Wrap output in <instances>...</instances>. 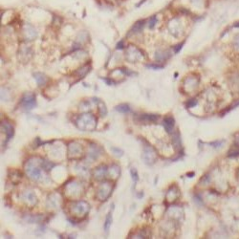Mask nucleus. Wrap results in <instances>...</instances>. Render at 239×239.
Masks as SVG:
<instances>
[{
    "instance_id": "f257e3e1",
    "label": "nucleus",
    "mask_w": 239,
    "mask_h": 239,
    "mask_svg": "<svg viewBox=\"0 0 239 239\" xmlns=\"http://www.w3.org/2000/svg\"><path fill=\"white\" fill-rule=\"evenodd\" d=\"M78 127L82 131H92L96 127V119L90 114H82L78 119Z\"/></svg>"
},
{
    "instance_id": "f03ea898",
    "label": "nucleus",
    "mask_w": 239,
    "mask_h": 239,
    "mask_svg": "<svg viewBox=\"0 0 239 239\" xmlns=\"http://www.w3.org/2000/svg\"><path fill=\"white\" fill-rule=\"evenodd\" d=\"M39 165H40V162L36 163L35 159L33 160H30L27 162L26 163V172L29 175V177L33 179V180H40L41 178V169L39 168Z\"/></svg>"
},
{
    "instance_id": "7ed1b4c3",
    "label": "nucleus",
    "mask_w": 239,
    "mask_h": 239,
    "mask_svg": "<svg viewBox=\"0 0 239 239\" xmlns=\"http://www.w3.org/2000/svg\"><path fill=\"white\" fill-rule=\"evenodd\" d=\"M125 56L129 62H137L143 58L144 55L141 53V51L138 48H136L134 45H130L126 49Z\"/></svg>"
},
{
    "instance_id": "20e7f679",
    "label": "nucleus",
    "mask_w": 239,
    "mask_h": 239,
    "mask_svg": "<svg viewBox=\"0 0 239 239\" xmlns=\"http://www.w3.org/2000/svg\"><path fill=\"white\" fill-rule=\"evenodd\" d=\"M21 104L25 110H31L35 108L37 105L36 96L34 94H26L21 100Z\"/></svg>"
},
{
    "instance_id": "39448f33",
    "label": "nucleus",
    "mask_w": 239,
    "mask_h": 239,
    "mask_svg": "<svg viewBox=\"0 0 239 239\" xmlns=\"http://www.w3.org/2000/svg\"><path fill=\"white\" fill-rule=\"evenodd\" d=\"M168 28L170 30L171 34L174 37L180 36V34L182 33V30H183V26L181 24V21H180V19H178V18H173L171 21H169Z\"/></svg>"
},
{
    "instance_id": "423d86ee",
    "label": "nucleus",
    "mask_w": 239,
    "mask_h": 239,
    "mask_svg": "<svg viewBox=\"0 0 239 239\" xmlns=\"http://www.w3.org/2000/svg\"><path fill=\"white\" fill-rule=\"evenodd\" d=\"M112 189H113V188H110L109 183H103L100 187V189L98 191V197L100 198V200H102V201L106 200L108 198V196H110Z\"/></svg>"
},
{
    "instance_id": "0eeeda50",
    "label": "nucleus",
    "mask_w": 239,
    "mask_h": 239,
    "mask_svg": "<svg viewBox=\"0 0 239 239\" xmlns=\"http://www.w3.org/2000/svg\"><path fill=\"white\" fill-rule=\"evenodd\" d=\"M73 211L76 212V214H80V213H85L89 211V205L86 202L80 201L77 202L74 205Z\"/></svg>"
},
{
    "instance_id": "6e6552de",
    "label": "nucleus",
    "mask_w": 239,
    "mask_h": 239,
    "mask_svg": "<svg viewBox=\"0 0 239 239\" xmlns=\"http://www.w3.org/2000/svg\"><path fill=\"white\" fill-rule=\"evenodd\" d=\"M1 129L2 131L6 134V137H7V142L13 136V133H14V130H13V127L12 125L9 123V122H2L1 124Z\"/></svg>"
},
{
    "instance_id": "1a4fd4ad",
    "label": "nucleus",
    "mask_w": 239,
    "mask_h": 239,
    "mask_svg": "<svg viewBox=\"0 0 239 239\" xmlns=\"http://www.w3.org/2000/svg\"><path fill=\"white\" fill-rule=\"evenodd\" d=\"M139 122L143 123V124H146V123H155L157 122V120L159 119V117L157 115L154 114H142L138 116Z\"/></svg>"
},
{
    "instance_id": "9d476101",
    "label": "nucleus",
    "mask_w": 239,
    "mask_h": 239,
    "mask_svg": "<svg viewBox=\"0 0 239 239\" xmlns=\"http://www.w3.org/2000/svg\"><path fill=\"white\" fill-rule=\"evenodd\" d=\"M163 127L167 130V132L168 133H172L174 125H175V121L172 117H166L163 119Z\"/></svg>"
},
{
    "instance_id": "9b49d317",
    "label": "nucleus",
    "mask_w": 239,
    "mask_h": 239,
    "mask_svg": "<svg viewBox=\"0 0 239 239\" xmlns=\"http://www.w3.org/2000/svg\"><path fill=\"white\" fill-rule=\"evenodd\" d=\"M24 36L27 39H34L37 37V32L33 26L26 24L24 26Z\"/></svg>"
},
{
    "instance_id": "f8f14e48",
    "label": "nucleus",
    "mask_w": 239,
    "mask_h": 239,
    "mask_svg": "<svg viewBox=\"0 0 239 239\" xmlns=\"http://www.w3.org/2000/svg\"><path fill=\"white\" fill-rule=\"evenodd\" d=\"M69 152L72 155V158H74V155H78V157H79L80 154H82V147L80 144H76V149H75L74 143H72L69 146Z\"/></svg>"
},
{
    "instance_id": "ddd939ff",
    "label": "nucleus",
    "mask_w": 239,
    "mask_h": 239,
    "mask_svg": "<svg viewBox=\"0 0 239 239\" xmlns=\"http://www.w3.org/2000/svg\"><path fill=\"white\" fill-rule=\"evenodd\" d=\"M34 78H35L37 83L39 86H42V85H44V84H45V83L47 82V78H46V76H45L44 74H42V73H39V72L34 73Z\"/></svg>"
},
{
    "instance_id": "4468645a",
    "label": "nucleus",
    "mask_w": 239,
    "mask_h": 239,
    "mask_svg": "<svg viewBox=\"0 0 239 239\" xmlns=\"http://www.w3.org/2000/svg\"><path fill=\"white\" fill-rule=\"evenodd\" d=\"M144 20H139L137 21L135 24H134L131 28V33L133 35L135 34H139L143 31L144 29Z\"/></svg>"
},
{
    "instance_id": "2eb2a0df",
    "label": "nucleus",
    "mask_w": 239,
    "mask_h": 239,
    "mask_svg": "<svg viewBox=\"0 0 239 239\" xmlns=\"http://www.w3.org/2000/svg\"><path fill=\"white\" fill-rule=\"evenodd\" d=\"M107 172V167L106 166H100L99 168H97V169L94 171V175L96 179H101L105 176Z\"/></svg>"
},
{
    "instance_id": "dca6fc26",
    "label": "nucleus",
    "mask_w": 239,
    "mask_h": 239,
    "mask_svg": "<svg viewBox=\"0 0 239 239\" xmlns=\"http://www.w3.org/2000/svg\"><path fill=\"white\" fill-rule=\"evenodd\" d=\"M116 110L118 112H120V113H124V114L129 113L131 111L129 105H128V104H126V103H123V104H120V105L116 106Z\"/></svg>"
},
{
    "instance_id": "f3484780",
    "label": "nucleus",
    "mask_w": 239,
    "mask_h": 239,
    "mask_svg": "<svg viewBox=\"0 0 239 239\" xmlns=\"http://www.w3.org/2000/svg\"><path fill=\"white\" fill-rule=\"evenodd\" d=\"M24 198H26V201H29L33 206L37 204V198L35 196V194L32 192H26L24 194Z\"/></svg>"
},
{
    "instance_id": "a211bd4d",
    "label": "nucleus",
    "mask_w": 239,
    "mask_h": 239,
    "mask_svg": "<svg viewBox=\"0 0 239 239\" xmlns=\"http://www.w3.org/2000/svg\"><path fill=\"white\" fill-rule=\"evenodd\" d=\"M111 223H112V213L109 212L106 216V219H105V223H104V231H105V232L107 233L108 231H109V228L111 226Z\"/></svg>"
},
{
    "instance_id": "6ab92c4d",
    "label": "nucleus",
    "mask_w": 239,
    "mask_h": 239,
    "mask_svg": "<svg viewBox=\"0 0 239 239\" xmlns=\"http://www.w3.org/2000/svg\"><path fill=\"white\" fill-rule=\"evenodd\" d=\"M90 71V66H83L82 68H80V69H79L77 72H76V74H78V76H80V78H83L85 75Z\"/></svg>"
},
{
    "instance_id": "aec40b11",
    "label": "nucleus",
    "mask_w": 239,
    "mask_h": 239,
    "mask_svg": "<svg viewBox=\"0 0 239 239\" xmlns=\"http://www.w3.org/2000/svg\"><path fill=\"white\" fill-rule=\"evenodd\" d=\"M169 54L168 52H161V53H157L156 54V58L157 61H166V59H168L169 57Z\"/></svg>"
},
{
    "instance_id": "412c9836",
    "label": "nucleus",
    "mask_w": 239,
    "mask_h": 239,
    "mask_svg": "<svg viewBox=\"0 0 239 239\" xmlns=\"http://www.w3.org/2000/svg\"><path fill=\"white\" fill-rule=\"evenodd\" d=\"M54 166H55V163H51L50 161H42V168H43L44 170L48 171V170H50Z\"/></svg>"
},
{
    "instance_id": "4be33fe9",
    "label": "nucleus",
    "mask_w": 239,
    "mask_h": 239,
    "mask_svg": "<svg viewBox=\"0 0 239 239\" xmlns=\"http://www.w3.org/2000/svg\"><path fill=\"white\" fill-rule=\"evenodd\" d=\"M172 142H173V144L177 147H180L181 146V140H180V138H179V136H178V133L176 132V133H174L173 135H172Z\"/></svg>"
},
{
    "instance_id": "5701e85b",
    "label": "nucleus",
    "mask_w": 239,
    "mask_h": 239,
    "mask_svg": "<svg viewBox=\"0 0 239 239\" xmlns=\"http://www.w3.org/2000/svg\"><path fill=\"white\" fill-rule=\"evenodd\" d=\"M156 23H157V17L156 16L151 17L150 18H149V20H148V27H149V29H153L155 27Z\"/></svg>"
},
{
    "instance_id": "b1692460",
    "label": "nucleus",
    "mask_w": 239,
    "mask_h": 239,
    "mask_svg": "<svg viewBox=\"0 0 239 239\" xmlns=\"http://www.w3.org/2000/svg\"><path fill=\"white\" fill-rule=\"evenodd\" d=\"M186 105H187L188 108H191V107L196 106V105H197V100H195V99L189 100L186 103Z\"/></svg>"
},
{
    "instance_id": "393cba45",
    "label": "nucleus",
    "mask_w": 239,
    "mask_h": 239,
    "mask_svg": "<svg viewBox=\"0 0 239 239\" xmlns=\"http://www.w3.org/2000/svg\"><path fill=\"white\" fill-rule=\"evenodd\" d=\"M131 176H132L133 181L135 182V183H137L138 180H139V175H138V172H137V170L135 168H132L131 169Z\"/></svg>"
},
{
    "instance_id": "a878e982",
    "label": "nucleus",
    "mask_w": 239,
    "mask_h": 239,
    "mask_svg": "<svg viewBox=\"0 0 239 239\" xmlns=\"http://www.w3.org/2000/svg\"><path fill=\"white\" fill-rule=\"evenodd\" d=\"M111 149H112V151L114 152V154H115V155H118L119 157H121V156H123V155H124V151L122 150V149H120V148H116V147H112Z\"/></svg>"
},
{
    "instance_id": "bb28decb",
    "label": "nucleus",
    "mask_w": 239,
    "mask_h": 239,
    "mask_svg": "<svg viewBox=\"0 0 239 239\" xmlns=\"http://www.w3.org/2000/svg\"><path fill=\"white\" fill-rule=\"evenodd\" d=\"M100 113L102 115V116H105V114H106V107H105V105L101 102V103H100Z\"/></svg>"
},
{
    "instance_id": "cd10ccee",
    "label": "nucleus",
    "mask_w": 239,
    "mask_h": 239,
    "mask_svg": "<svg viewBox=\"0 0 239 239\" xmlns=\"http://www.w3.org/2000/svg\"><path fill=\"white\" fill-rule=\"evenodd\" d=\"M233 46L235 49L239 50V34L235 36L234 37V40H233Z\"/></svg>"
},
{
    "instance_id": "c85d7f7f",
    "label": "nucleus",
    "mask_w": 239,
    "mask_h": 239,
    "mask_svg": "<svg viewBox=\"0 0 239 239\" xmlns=\"http://www.w3.org/2000/svg\"><path fill=\"white\" fill-rule=\"evenodd\" d=\"M225 143V141H217V142H214V143H211L210 144H212L213 147H220V146H222V144Z\"/></svg>"
},
{
    "instance_id": "c756f323",
    "label": "nucleus",
    "mask_w": 239,
    "mask_h": 239,
    "mask_svg": "<svg viewBox=\"0 0 239 239\" xmlns=\"http://www.w3.org/2000/svg\"><path fill=\"white\" fill-rule=\"evenodd\" d=\"M238 156H239V149H236V150H232L229 154V157H231V158H234V157H238Z\"/></svg>"
},
{
    "instance_id": "7c9ffc66",
    "label": "nucleus",
    "mask_w": 239,
    "mask_h": 239,
    "mask_svg": "<svg viewBox=\"0 0 239 239\" xmlns=\"http://www.w3.org/2000/svg\"><path fill=\"white\" fill-rule=\"evenodd\" d=\"M146 67L151 68V69H155V70H157V69H162V68H163L162 65H158V64H148V65H146Z\"/></svg>"
},
{
    "instance_id": "2f4dec72",
    "label": "nucleus",
    "mask_w": 239,
    "mask_h": 239,
    "mask_svg": "<svg viewBox=\"0 0 239 239\" xmlns=\"http://www.w3.org/2000/svg\"><path fill=\"white\" fill-rule=\"evenodd\" d=\"M183 45H184V42H182V43H180V44H178V45H176L175 48H174V52H175V53H178L179 51H180V50L182 49Z\"/></svg>"
},
{
    "instance_id": "473e14b6",
    "label": "nucleus",
    "mask_w": 239,
    "mask_h": 239,
    "mask_svg": "<svg viewBox=\"0 0 239 239\" xmlns=\"http://www.w3.org/2000/svg\"><path fill=\"white\" fill-rule=\"evenodd\" d=\"M117 49L121 50V49H124V40H121L118 44H117Z\"/></svg>"
},
{
    "instance_id": "72a5a7b5",
    "label": "nucleus",
    "mask_w": 239,
    "mask_h": 239,
    "mask_svg": "<svg viewBox=\"0 0 239 239\" xmlns=\"http://www.w3.org/2000/svg\"><path fill=\"white\" fill-rule=\"evenodd\" d=\"M233 27H236V28H239V21L238 22H235L234 24H233Z\"/></svg>"
}]
</instances>
